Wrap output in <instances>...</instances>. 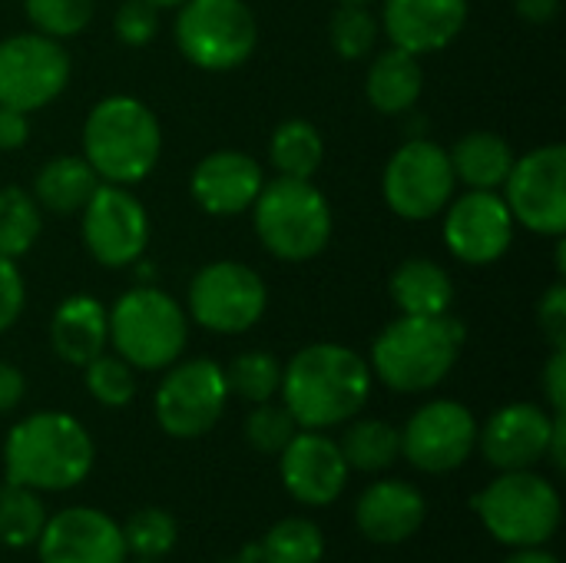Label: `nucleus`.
I'll list each match as a JSON object with an SVG mask.
<instances>
[{
	"label": "nucleus",
	"mask_w": 566,
	"mask_h": 563,
	"mask_svg": "<svg viewBox=\"0 0 566 563\" xmlns=\"http://www.w3.org/2000/svg\"><path fill=\"white\" fill-rule=\"evenodd\" d=\"M282 402L292 418L308 428H335L355 418L371 395V368L345 345L318 342L302 348L282 368Z\"/></svg>",
	"instance_id": "f257e3e1"
},
{
	"label": "nucleus",
	"mask_w": 566,
	"mask_h": 563,
	"mask_svg": "<svg viewBox=\"0 0 566 563\" xmlns=\"http://www.w3.org/2000/svg\"><path fill=\"white\" fill-rule=\"evenodd\" d=\"M10 484L30 491L76 488L93 468V441L86 428L63 411H36L10 428L3 445Z\"/></svg>",
	"instance_id": "f03ea898"
},
{
	"label": "nucleus",
	"mask_w": 566,
	"mask_h": 563,
	"mask_svg": "<svg viewBox=\"0 0 566 563\" xmlns=\"http://www.w3.org/2000/svg\"><path fill=\"white\" fill-rule=\"evenodd\" d=\"M163 153V129L156 113L136 96L99 100L83 123V159L113 186L146 179Z\"/></svg>",
	"instance_id": "7ed1b4c3"
},
{
	"label": "nucleus",
	"mask_w": 566,
	"mask_h": 563,
	"mask_svg": "<svg viewBox=\"0 0 566 563\" xmlns=\"http://www.w3.org/2000/svg\"><path fill=\"white\" fill-rule=\"evenodd\" d=\"M464 348L454 315H401L371 345L375 375L395 392H428L448 378Z\"/></svg>",
	"instance_id": "20e7f679"
},
{
	"label": "nucleus",
	"mask_w": 566,
	"mask_h": 563,
	"mask_svg": "<svg viewBox=\"0 0 566 563\" xmlns=\"http://www.w3.org/2000/svg\"><path fill=\"white\" fill-rule=\"evenodd\" d=\"M255 232L262 246L285 262L315 259L332 239V206L312 179L279 176L255 196Z\"/></svg>",
	"instance_id": "39448f33"
},
{
	"label": "nucleus",
	"mask_w": 566,
	"mask_h": 563,
	"mask_svg": "<svg viewBox=\"0 0 566 563\" xmlns=\"http://www.w3.org/2000/svg\"><path fill=\"white\" fill-rule=\"evenodd\" d=\"M106 322L116 355L143 372L169 368L189 342L186 312L176 299L153 285H139L119 295V302L106 312Z\"/></svg>",
	"instance_id": "423d86ee"
},
{
	"label": "nucleus",
	"mask_w": 566,
	"mask_h": 563,
	"mask_svg": "<svg viewBox=\"0 0 566 563\" xmlns=\"http://www.w3.org/2000/svg\"><path fill=\"white\" fill-rule=\"evenodd\" d=\"M484 528L511 548H541L560 528V494L541 475L504 471L474 501Z\"/></svg>",
	"instance_id": "0eeeda50"
},
{
	"label": "nucleus",
	"mask_w": 566,
	"mask_h": 563,
	"mask_svg": "<svg viewBox=\"0 0 566 563\" xmlns=\"http://www.w3.org/2000/svg\"><path fill=\"white\" fill-rule=\"evenodd\" d=\"M259 40L255 17L245 0H182L176 17L179 53L209 73L242 66Z\"/></svg>",
	"instance_id": "6e6552de"
},
{
	"label": "nucleus",
	"mask_w": 566,
	"mask_h": 563,
	"mask_svg": "<svg viewBox=\"0 0 566 563\" xmlns=\"http://www.w3.org/2000/svg\"><path fill=\"white\" fill-rule=\"evenodd\" d=\"M265 305L269 292L262 275L242 262H209L189 285V315L219 335L249 332L265 315Z\"/></svg>",
	"instance_id": "1a4fd4ad"
},
{
	"label": "nucleus",
	"mask_w": 566,
	"mask_h": 563,
	"mask_svg": "<svg viewBox=\"0 0 566 563\" xmlns=\"http://www.w3.org/2000/svg\"><path fill=\"white\" fill-rule=\"evenodd\" d=\"M70 83V53L46 33L0 40V106L23 113L43 110Z\"/></svg>",
	"instance_id": "9d476101"
},
{
	"label": "nucleus",
	"mask_w": 566,
	"mask_h": 563,
	"mask_svg": "<svg viewBox=\"0 0 566 563\" xmlns=\"http://www.w3.org/2000/svg\"><path fill=\"white\" fill-rule=\"evenodd\" d=\"M454 183L448 149L431 139H408L385 166V199L408 222L434 219L451 202Z\"/></svg>",
	"instance_id": "9b49d317"
},
{
	"label": "nucleus",
	"mask_w": 566,
	"mask_h": 563,
	"mask_svg": "<svg viewBox=\"0 0 566 563\" xmlns=\"http://www.w3.org/2000/svg\"><path fill=\"white\" fill-rule=\"evenodd\" d=\"M504 202L514 222L541 236H564L566 229V149L560 143L531 149L514 159L504 179Z\"/></svg>",
	"instance_id": "f8f14e48"
},
{
	"label": "nucleus",
	"mask_w": 566,
	"mask_h": 563,
	"mask_svg": "<svg viewBox=\"0 0 566 563\" xmlns=\"http://www.w3.org/2000/svg\"><path fill=\"white\" fill-rule=\"evenodd\" d=\"M229 398L226 372L212 358H192L163 378L156 392V421L172 438H199L216 428Z\"/></svg>",
	"instance_id": "ddd939ff"
},
{
	"label": "nucleus",
	"mask_w": 566,
	"mask_h": 563,
	"mask_svg": "<svg viewBox=\"0 0 566 563\" xmlns=\"http://www.w3.org/2000/svg\"><path fill=\"white\" fill-rule=\"evenodd\" d=\"M80 212H83V246L99 265L123 269L143 256L149 242V216L129 189L99 183Z\"/></svg>",
	"instance_id": "4468645a"
},
{
	"label": "nucleus",
	"mask_w": 566,
	"mask_h": 563,
	"mask_svg": "<svg viewBox=\"0 0 566 563\" xmlns=\"http://www.w3.org/2000/svg\"><path fill=\"white\" fill-rule=\"evenodd\" d=\"M478 445V421L458 402H431L418 408L401 431V455L428 475H448L468 461Z\"/></svg>",
	"instance_id": "2eb2a0df"
},
{
	"label": "nucleus",
	"mask_w": 566,
	"mask_h": 563,
	"mask_svg": "<svg viewBox=\"0 0 566 563\" xmlns=\"http://www.w3.org/2000/svg\"><path fill=\"white\" fill-rule=\"evenodd\" d=\"M444 242L464 265H491L514 242V216L494 189H471L444 216Z\"/></svg>",
	"instance_id": "dca6fc26"
},
{
	"label": "nucleus",
	"mask_w": 566,
	"mask_h": 563,
	"mask_svg": "<svg viewBox=\"0 0 566 563\" xmlns=\"http://www.w3.org/2000/svg\"><path fill=\"white\" fill-rule=\"evenodd\" d=\"M40 563H123L126 544L113 518L93 508H66L36 538Z\"/></svg>",
	"instance_id": "f3484780"
},
{
	"label": "nucleus",
	"mask_w": 566,
	"mask_h": 563,
	"mask_svg": "<svg viewBox=\"0 0 566 563\" xmlns=\"http://www.w3.org/2000/svg\"><path fill=\"white\" fill-rule=\"evenodd\" d=\"M348 471L342 448L318 431H302L282 448V481L302 504L325 508L338 501L348 484Z\"/></svg>",
	"instance_id": "a211bd4d"
},
{
	"label": "nucleus",
	"mask_w": 566,
	"mask_h": 563,
	"mask_svg": "<svg viewBox=\"0 0 566 563\" xmlns=\"http://www.w3.org/2000/svg\"><path fill=\"white\" fill-rule=\"evenodd\" d=\"M468 23V0H385L381 27L391 46L415 56L444 50Z\"/></svg>",
	"instance_id": "6ab92c4d"
},
{
	"label": "nucleus",
	"mask_w": 566,
	"mask_h": 563,
	"mask_svg": "<svg viewBox=\"0 0 566 563\" xmlns=\"http://www.w3.org/2000/svg\"><path fill=\"white\" fill-rule=\"evenodd\" d=\"M551 431H554V415H547L537 405L521 402V405L501 408L488 421V428L478 435V441H481L484 458L497 471H524L547 455Z\"/></svg>",
	"instance_id": "aec40b11"
},
{
	"label": "nucleus",
	"mask_w": 566,
	"mask_h": 563,
	"mask_svg": "<svg viewBox=\"0 0 566 563\" xmlns=\"http://www.w3.org/2000/svg\"><path fill=\"white\" fill-rule=\"evenodd\" d=\"M262 166L239 153V149H219L209 153L196 169H192V199L209 212V216H239L245 212L259 189H262Z\"/></svg>",
	"instance_id": "412c9836"
},
{
	"label": "nucleus",
	"mask_w": 566,
	"mask_h": 563,
	"mask_svg": "<svg viewBox=\"0 0 566 563\" xmlns=\"http://www.w3.org/2000/svg\"><path fill=\"white\" fill-rule=\"evenodd\" d=\"M424 498L405 481L371 484L355 508L361 534L375 544H401L424 524Z\"/></svg>",
	"instance_id": "4be33fe9"
},
{
	"label": "nucleus",
	"mask_w": 566,
	"mask_h": 563,
	"mask_svg": "<svg viewBox=\"0 0 566 563\" xmlns=\"http://www.w3.org/2000/svg\"><path fill=\"white\" fill-rule=\"evenodd\" d=\"M50 342L53 352L70 365H90L96 355H103L109 342V322L106 309L90 295H70L56 305L50 322Z\"/></svg>",
	"instance_id": "5701e85b"
},
{
	"label": "nucleus",
	"mask_w": 566,
	"mask_h": 563,
	"mask_svg": "<svg viewBox=\"0 0 566 563\" xmlns=\"http://www.w3.org/2000/svg\"><path fill=\"white\" fill-rule=\"evenodd\" d=\"M365 90H368V100L378 113L398 116L418 103V96L424 90V70H421L415 53L391 46L371 60Z\"/></svg>",
	"instance_id": "b1692460"
},
{
	"label": "nucleus",
	"mask_w": 566,
	"mask_h": 563,
	"mask_svg": "<svg viewBox=\"0 0 566 563\" xmlns=\"http://www.w3.org/2000/svg\"><path fill=\"white\" fill-rule=\"evenodd\" d=\"M391 299L401 315H444L454 305V282L438 262L408 259L391 275Z\"/></svg>",
	"instance_id": "393cba45"
},
{
	"label": "nucleus",
	"mask_w": 566,
	"mask_h": 563,
	"mask_svg": "<svg viewBox=\"0 0 566 563\" xmlns=\"http://www.w3.org/2000/svg\"><path fill=\"white\" fill-rule=\"evenodd\" d=\"M448 156H451L454 179H461L471 189H501L517 159L511 143L488 129L461 136Z\"/></svg>",
	"instance_id": "a878e982"
},
{
	"label": "nucleus",
	"mask_w": 566,
	"mask_h": 563,
	"mask_svg": "<svg viewBox=\"0 0 566 563\" xmlns=\"http://www.w3.org/2000/svg\"><path fill=\"white\" fill-rule=\"evenodd\" d=\"M96 186H99V176L83 156H53L40 166L33 179V199L36 206L50 212L70 216L90 202Z\"/></svg>",
	"instance_id": "bb28decb"
},
{
	"label": "nucleus",
	"mask_w": 566,
	"mask_h": 563,
	"mask_svg": "<svg viewBox=\"0 0 566 563\" xmlns=\"http://www.w3.org/2000/svg\"><path fill=\"white\" fill-rule=\"evenodd\" d=\"M272 166L292 179H312L325 159V139L308 119H285L269 143Z\"/></svg>",
	"instance_id": "cd10ccee"
},
{
	"label": "nucleus",
	"mask_w": 566,
	"mask_h": 563,
	"mask_svg": "<svg viewBox=\"0 0 566 563\" xmlns=\"http://www.w3.org/2000/svg\"><path fill=\"white\" fill-rule=\"evenodd\" d=\"M342 458L348 468L375 475L398 461L401 455V431H395L388 421H355L342 438Z\"/></svg>",
	"instance_id": "c85d7f7f"
},
{
	"label": "nucleus",
	"mask_w": 566,
	"mask_h": 563,
	"mask_svg": "<svg viewBox=\"0 0 566 563\" xmlns=\"http://www.w3.org/2000/svg\"><path fill=\"white\" fill-rule=\"evenodd\" d=\"M322 554H325L322 531L302 518H285L255 544L259 563H318Z\"/></svg>",
	"instance_id": "c756f323"
},
{
	"label": "nucleus",
	"mask_w": 566,
	"mask_h": 563,
	"mask_svg": "<svg viewBox=\"0 0 566 563\" xmlns=\"http://www.w3.org/2000/svg\"><path fill=\"white\" fill-rule=\"evenodd\" d=\"M40 229L43 222H40V206L33 192L20 186H3L0 189V256L17 259L30 252Z\"/></svg>",
	"instance_id": "7c9ffc66"
},
{
	"label": "nucleus",
	"mask_w": 566,
	"mask_h": 563,
	"mask_svg": "<svg viewBox=\"0 0 566 563\" xmlns=\"http://www.w3.org/2000/svg\"><path fill=\"white\" fill-rule=\"evenodd\" d=\"M43 524H46V514H43L36 491L7 481L0 488V544H7L13 551L30 548V544H36Z\"/></svg>",
	"instance_id": "2f4dec72"
},
{
	"label": "nucleus",
	"mask_w": 566,
	"mask_h": 563,
	"mask_svg": "<svg viewBox=\"0 0 566 563\" xmlns=\"http://www.w3.org/2000/svg\"><path fill=\"white\" fill-rule=\"evenodd\" d=\"M226 385L242 402H252V405L272 402L282 385V365L269 352H242L226 368Z\"/></svg>",
	"instance_id": "473e14b6"
},
{
	"label": "nucleus",
	"mask_w": 566,
	"mask_h": 563,
	"mask_svg": "<svg viewBox=\"0 0 566 563\" xmlns=\"http://www.w3.org/2000/svg\"><path fill=\"white\" fill-rule=\"evenodd\" d=\"M332 46L342 60H361L378 43V20L368 3H342L328 23Z\"/></svg>",
	"instance_id": "72a5a7b5"
},
{
	"label": "nucleus",
	"mask_w": 566,
	"mask_h": 563,
	"mask_svg": "<svg viewBox=\"0 0 566 563\" xmlns=\"http://www.w3.org/2000/svg\"><path fill=\"white\" fill-rule=\"evenodd\" d=\"M119 531H123L126 554H136L139 561H156L176 548V521L169 511H159V508L136 511Z\"/></svg>",
	"instance_id": "f704fd0d"
},
{
	"label": "nucleus",
	"mask_w": 566,
	"mask_h": 563,
	"mask_svg": "<svg viewBox=\"0 0 566 563\" xmlns=\"http://www.w3.org/2000/svg\"><path fill=\"white\" fill-rule=\"evenodd\" d=\"M86 368V388L90 395L106 408H123L136 398V375L133 365L119 355H96Z\"/></svg>",
	"instance_id": "c9c22d12"
},
{
	"label": "nucleus",
	"mask_w": 566,
	"mask_h": 563,
	"mask_svg": "<svg viewBox=\"0 0 566 563\" xmlns=\"http://www.w3.org/2000/svg\"><path fill=\"white\" fill-rule=\"evenodd\" d=\"M23 7L30 23L53 40L76 37L93 20V0H23Z\"/></svg>",
	"instance_id": "e433bc0d"
},
{
	"label": "nucleus",
	"mask_w": 566,
	"mask_h": 563,
	"mask_svg": "<svg viewBox=\"0 0 566 563\" xmlns=\"http://www.w3.org/2000/svg\"><path fill=\"white\" fill-rule=\"evenodd\" d=\"M298 435V421L285 405L262 402L245 418V441L262 455H282V448Z\"/></svg>",
	"instance_id": "4c0bfd02"
},
{
	"label": "nucleus",
	"mask_w": 566,
	"mask_h": 563,
	"mask_svg": "<svg viewBox=\"0 0 566 563\" xmlns=\"http://www.w3.org/2000/svg\"><path fill=\"white\" fill-rule=\"evenodd\" d=\"M113 30L126 46H146L159 30V7L146 0H123L113 17Z\"/></svg>",
	"instance_id": "58836bf2"
},
{
	"label": "nucleus",
	"mask_w": 566,
	"mask_h": 563,
	"mask_svg": "<svg viewBox=\"0 0 566 563\" xmlns=\"http://www.w3.org/2000/svg\"><path fill=\"white\" fill-rule=\"evenodd\" d=\"M23 299H27V289H23V279L13 265V259L0 256V332H7L20 319Z\"/></svg>",
	"instance_id": "ea45409f"
},
{
	"label": "nucleus",
	"mask_w": 566,
	"mask_h": 563,
	"mask_svg": "<svg viewBox=\"0 0 566 563\" xmlns=\"http://www.w3.org/2000/svg\"><path fill=\"white\" fill-rule=\"evenodd\" d=\"M537 319H541V332L547 335V342H551L554 348H566V285L564 282H557V285L541 299Z\"/></svg>",
	"instance_id": "a19ab883"
},
{
	"label": "nucleus",
	"mask_w": 566,
	"mask_h": 563,
	"mask_svg": "<svg viewBox=\"0 0 566 563\" xmlns=\"http://www.w3.org/2000/svg\"><path fill=\"white\" fill-rule=\"evenodd\" d=\"M544 388H547V398H551V408H554V415H564L566 348H554V355H551V362H547V372H544Z\"/></svg>",
	"instance_id": "79ce46f5"
},
{
	"label": "nucleus",
	"mask_w": 566,
	"mask_h": 563,
	"mask_svg": "<svg viewBox=\"0 0 566 563\" xmlns=\"http://www.w3.org/2000/svg\"><path fill=\"white\" fill-rule=\"evenodd\" d=\"M30 136V119L23 110L0 106V149H20Z\"/></svg>",
	"instance_id": "37998d69"
},
{
	"label": "nucleus",
	"mask_w": 566,
	"mask_h": 563,
	"mask_svg": "<svg viewBox=\"0 0 566 563\" xmlns=\"http://www.w3.org/2000/svg\"><path fill=\"white\" fill-rule=\"evenodd\" d=\"M23 375L13 368V365H7V362H0V415L3 411H13L17 405H20V398H23Z\"/></svg>",
	"instance_id": "c03bdc74"
},
{
	"label": "nucleus",
	"mask_w": 566,
	"mask_h": 563,
	"mask_svg": "<svg viewBox=\"0 0 566 563\" xmlns=\"http://www.w3.org/2000/svg\"><path fill=\"white\" fill-rule=\"evenodd\" d=\"M560 10V0H517V13L531 23H547Z\"/></svg>",
	"instance_id": "a18cd8bd"
},
{
	"label": "nucleus",
	"mask_w": 566,
	"mask_h": 563,
	"mask_svg": "<svg viewBox=\"0 0 566 563\" xmlns=\"http://www.w3.org/2000/svg\"><path fill=\"white\" fill-rule=\"evenodd\" d=\"M566 418L564 415H554V431H551V445H547V455L554 461L557 471H566Z\"/></svg>",
	"instance_id": "49530a36"
},
{
	"label": "nucleus",
	"mask_w": 566,
	"mask_h": 563,
	"mask_svg": "<svg viewBox=\"0 0 566 563\" xmlns=\"http://www.w3.org/2000/svg\"><path fill=\"white\" fill-rule=\"evenodd\" d=\"M504 563H560L554 554H547V551H534V548H527V551H517L514 557H507Z\"/></svg>",
	"instance_id": "de8ad7c7"
},
{
	"label": "nucleus",
	"mask_w": 566,
	"mask_h": 563,
	"mask_svg": "<svg viewBox=\"0 0 566 563\" xmlns=\"http://www.w3.org/2000/svg\"><path fill=\"white\" fill-rule=\"evenodd\" d=\"M146 3H153V7H179L182 0H146Z\"/></svg>",
	"instance_id": "09e8293b"
},
{
	"label": "nucleus",
	"mask_w": 566,
	"mask_h": 563,
	"mask_svg": "<svg viewBox=\"0 0 566 563\" xmlns=\"http://www.w3.org/2000/svg\"><path fill=\"white\" fill-rule=\"evenodd\" d=\"M342 3H371V0H342Z\"/></svg>",
	"instance_id": "8fccbe9b"
},
{
	"label": "nucleus",
	"mask_w": 566,
	"mask_h": 563,
	"mask_svg": "<svg viewBox=\"0 0 566 563\" xmlns=\"http://www.w3.org/2000/svg\"><path fill=\"white\" fill-rule=\"evenodd\" d=\"M229 563H249V561H229Z\"/></svg>",
	"instance_id": "3c124183"
},
{
	"label": "nucleus",
	"mask_w": 566,
	"mask_h": 563,
	"mask_svg": "<svg viewBox=\"0 0 566 563\" xmlns=\"http://www.w3.org/2000/svg\"><path fill=\"white\" fill-rule=\"evenodd\" d=\"M139 563H153V561H139Z\"/></svg>",
	"instance_id": "603ef678"
}]
</instances>
